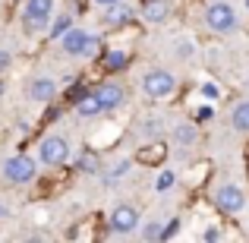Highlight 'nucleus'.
Masks as SVG:
<instances>
[{
  "instance_id": "obj_18",
  "label": "nucleus",
  "mask_w": 249,
  "mask_h": 243,
  "mask_svg": "<svg viewBox=\"0 0 249 243\" xmlns=\"http://www.w3.org/2000/svg\"><path fill=\"white\" fill-rule=\"evenodd\" d=\"M139 158H142V161H158V158H164V149L155 146V152H142Z\"/></svg>"
},
{
  "instance_id": "obj_27",
  "label": "nucleus",
  "mask_w": 249,
  "mask_h": 243,
  "mask_svg": "<svg viewBox=\"0 0 249 243\" xmlns=\"http://www.w3.org/2000/svg\"><path fill=\"white\" fill-rule=\"evenodd\" d=\"M98 6H114V3H120V0H95Z\"/></svg>"
},
{
  "instance_id": "obj_15",
  "label": "nucleus",
  "mask_w": 249,
  "mask_h": 243,
  "mask_svg": "<svg viewBox=\"0 0 249 243\" xmlns=\"http://www.w3.org/2000/svg\"><path fill=\"white\" fill-rule=\"evenodd\" d=\"M70 29H73V19H70V16H60L54 25H51V38H60V35H67Z\"/></svg>"
},
{
  "instance_id": "obj_17",
  "label": "nucleus",
  "mask_w": 249,
  "mask_h": 243,
  "mask_svg": "<svg viewBox=\"0 0 249 243\" xmlns=\"http://www.w3.org/2000/svg\"><path fill=\"white\" fill-rule=\"evenodd\" d=\"M123 63H126V54H120V51H117V54H110V57H107V67H110V70L123 67Z\"/></svg>"
},
{
  "instance_id": "obj_1",
  "label": "nucleus",
  "mask_w": 249,
  "mask_h": 243,
  "mask_svg": "<svg viewBox=\"0 0 249 243\" xmlns=\"http://www.w3.org/2000/svg\"><path fill=\"white\" fill-rule=\"evenodd\" d=\"M205 22H208V29L212 32H221V35H227V32H233L237 29V13H233V6L231 3H212L205 10Z\"/></svg>"
},
{
  "instance_id": "obj_28",
  "label": "nucleus",
  "mask_w": 249,
  "mask_h": 243,
  "mask_svg": "<svg viewBox=\"0 0 249 243\" xmlns=\"http://www.w3.org/2000/svg\"><path fill=\"white\" fill-rule=\"evenodd\" d=\"M246 10H249V0H246Z\"/></svg>"
},
{
  "instance_id": "obj_22",
  "label": "nucleus",
  "mask_w": 249,
  "mask_h": 243,
  "mask_svg": "<svg viewBox=\"0 0 249 243\" xmlns=\"http://www.w3.org/2000/svg\"><path fill=\"white\" fill-rule=\"evenodd\" d=\"M177 227H180V221H167V227H164V231H161V237H170V234H174Z\"/></svg>"
},
{
  "instance_id": "obj_11",
  "label": "nucleus",
  "mask_w": 249,
  "mask_h": 243,
  "mask_svg": "<svg viewBox=\"0 0 249 243\" xmlns=\"http://www.w3.org/2000/svg\"><path fill=\"white\" fill-rule=\"evenodd\" d=\"M104 111V104H101V98H98V92L95 95H82L79 101H76V114L79 117H98Z\"/></svg>"
},
{
  "instance_id": "obj_21",
  "label": "nucleus",
  "mask_w": 249,
  "mask_h": 243,
  "mask_svg": "<svg viewBox=\"0 0 249 243\" xmlns=\"http://www.w3.org/2000/svg\"><path fill=\"white\" fill-rule=\"evenodd\" d=\"M142 237H145V240H155V237H161V227H158V224H148L145 231H142Z\"/></svg>"
},
{
  "instance_id": "obj_4",
  "label": "nucleus",
  "mask_w": 249,
  "mask_h": 243,
  "mask_svg": "<svg viewBox=\"0 0 249 243\" xmlns=\"http://www.w3.org/2000/svg\"><path fill=\"white\" fill-rule=\"evenodd\" d=\"M3 174L10 183H29L35 177V161L29 155H16V158H10L3 164Z\"/></svg>"
},
{
  "instance_id": "obj_8",
  "label": "nucleus",
  "mask_w": 249,
  "mask_h": 243,
  "mask_svg": "<svg viewBox=\"0 0 249 243\" xmlns=\"http://www.w3.org/2000/svg\"><path fill=\"white\" fill-rule=\"evenodd\" d=\"M51 10H54V0H25V22L38 29L51 19Z\"/></svg>"
},
{
  "instance_id": "obj_7",
  "label": "nucleus",
  "mask_w": 249,
  "mask_h": 243,
  "mask_svg": "<svg viewBox=\"0 0 249 243\" xmlns=\"http://www.w3.org/2000/svg\"><path fill=\"white\" fill-rule=\"evenodd\" d=\"M214 199H218V206L224 208V212H231V215L246 208V196H243L240 187H221L218 193H214Z\"/></svg>"
},
{
  "instance_id": "obj_6",
  "label": "nucleus",
  "mask_w": 249,
  "mask_h": 243,
  "mask_svg": "<svg viewBox=\"0 0 249 243\" xmlns=\"http://www.w3.org/2000/svg\"><path fill=\"white\" fill-rule=\"evenodd\" d=\"M136 224H139V212L133 206H117L114 215H110V231L114 234H133Z\"/></svg>"
},
{
  "instance_id": "obj_14",
  "label": "nucleus",
  "mask_w": 249,
  "mask_h": 243,
  "mask_svg": "<svg viewBox=\"0 0 249 243\" xmlns=\"http://www.w3.org/2000/svg\"><path fill=\"white\" fill-rule=\"evenodd\" d=\"M231 123H233V130H240V133H249V101L237 104V111H233Z\"/></svg>"
},
{
  "instance_id": "obj_12",
  "label": "nucleus",
  "mask_w": 249,
  "mask_h": 243,
  "mask_svg": "<svg viewBox=\"0 0 249 243\" xmlns=\"http://www.w3.org/2000/svg\"><path fill=\"white\" fill-rule=\"evenodd\" d=\"M167 13H170L167 0H148L145 10H142V19H145V22H164Z\"/></svg>"
},
{
  "instance_id": "obj_26",
  "label": "nucleus",
  "mask_w": 249,
  "mask_h": 243,
  "mask_svg": "<svg viewBox=\"0 0 249 243\" xmlns=\"http://www.w3.org/2000/svg\"><path fill=\"white\" fill-rule=\"evenodd\" d=\"M6 63H10V54H6V51H0V70H3Z\"/></svg>"
},
{
  "instance_id": "obj_20",
  "label": "nucleus",
  "mask_w": 249,
  "mask_h": 243,
  "mask_svg": "<svg viewBox=\"0 0 249 243\" xmlns=\"http://www.w3.org/2000/svg\"><path fill=\"white\" fill-rule=\"evenodd\" d=\"M170 183H174V174H170V170H161V177H158V189H167Z\"/></svg>"
},
{
  "instance_id": "obj_19",
  "label": "nucleus",
  "mask_w": 249,
  "mask_h": 243,
  "mask_svg": "<svg viewBox=\"0 0 249 243\" xmlns=\"http://www.w3.org/2000/svg\"><path fill=\"white\" fill-rule=\"evenodd\" d=\"M193 136H196L193 127H180V130H177V139H180V142H193Z\"/></svg>"
},
{
  "instance_id": "obj_5",
  "label": "nucleus",
  "mask_w": 249,
  "mask_h": 243,
  "mask_svg": "<svg viewBox=\"0 0 249 243\" xmlns=\"http://www.w3.org/2000/svg\"><path fill=\"white\" fill-rule=\"evenodd\" d=\"M41 161L44 164H63L70 158V146H67V139H60V136H48V139L41 142Z\"/></svg>"
},
{
  "instance_id": "obj_25",
  "label": "nucleus",
  "mask_w": 249,
  "mask_h": 243,
  "mask_svg": "<svg viewBox=\"0 0 249 243\" xmlns=\"http://www.w3.org/2000/svg\"><path fill=\"white\" fill-rule=\"evenodd\" d=\"M126 168H129V164H126V161H120V164H117V168H114V174H110V177H120V174H123V170H126Z\"/></svg>"
},
{
  "instance_id": "obj_13",
  "label": "nucleus",
  "mask_w": 249,
  "mask_h": 243,
  "mask_svg": "<svg viewBox=\"0 0 249 243\" xmlns=\"http://www.w3.org/2000/svg\"><path fill=\"white\" fill-rule=\"evenodd\" d=\"M129 19H133V10L123 6V3H114V6H107L104 22H107V25H123V22H129Z\"/></svg>"
},
{
  "instance_id": "obj_23",
  "label": "nucleus",
  "mask_w": 249,
  "mask_h": 243,
  "mask_svg": "<svg viewBox=\"0 0 249 243\" xmlns=\"http://www.w3.org/2000/svg\"><path fill=\"white\" fill-rule=\"evenodd\" d=\"M158 123H161V120H145V127H142V130H145V133H158V130H161Z\"/></svg>"
},
{
  "instance_id": "obj_16",
  "label": "nucleus",
  "mask_w": 249,
  "mask_h": 243,
  "mask_svg": "<svg viewBox=\"0 0 249 243\" xmlns=\"http://www.w3.org/2000/svg\"><path fill=\"white\" fill-rule=\"evenodd\" d=\"M79 168L82 170H95L98 168V158H95V155H82V158H79Z\"/></svg>"
},
{
  "instance_id": "obj_2",
  "label": "nucleus",
  "mask_w": 249,
  "mask_h": 243,
  "mask_svg": "<svg viewBox=\"0 0 249 243\" xmlns=\"http://www.w3.org/2000/svg\"><path fill=\"white\" fill-rule=\"evenodd\" d=\"M142 89H145L148 98H167L170 92L177 89V79L167 70H148L145 79H142Z\"/></svg>"
},
{
  "instance_id": "obj_9",
  "label": "nucleus",
  "mask_w": 249,
  "mask_h": 243,
  "mask_svg": "<svg viewBox=\"0 0 249 243\" xmlns=\"http://www.w3.org/2000/svg\"><path fill=\"white\" fill-rule=\"evenodd\" d=\"M98 98H101L104 111H110V108H120V101H123V89H120L117 82H104L101 89H98Z\"/></svg>"
},
{
  "instance_id": "obj_24",
  "label": "nucleus",
  "mask_w": 249,
  "mask_h": 243,
  "mask_svg": "<svg viewBox=\"0 0 249 243\" xmlns=\"http://www.w3.org/2000/svg\"><path fill=\"white\" fill-rule=\"evenodd\" d=\"M202 95L205 98H218V89H214V85H202Z\"/></svg>"
},
{
  "instance_id": "obj_10",
  "label": "nucleus",
  "mask_w": 249,
  "mask_h": 243,
  "mask_svg": "<svg viewBox=\"0 0 249 243\" xmlns=\"http://www.w3.org/2000/svg\"><path fill=\"white\" fill-rule=\"evenodd\" d=\"M54 92H57V82L51 79V76H38V79L32 82V98H35V101H51Z\"/></svg>"
},
{
  "instance_id": "obj_3",
  "label": "nucleus",
  "mask_w": 249,
  "mask_h": 243,
  "mask_svg": "<svg viewBox=\"0 0 249 243\" xmlns=\"http://www.w3.org/2000/svg\"><path fill=\"white\" fill-rule=\"evenodd\" d=\"M95 48H98V38H91L89 32H82V29H70L67 35H63V51L73 54V57H91Z\"/></svg>"
}]
</instances>
